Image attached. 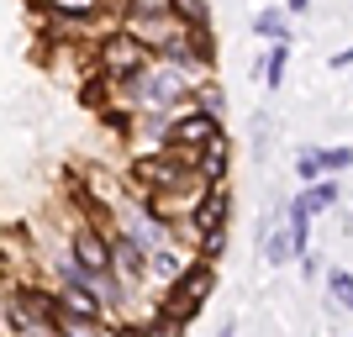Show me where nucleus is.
<instances>
[{"label":"nucleus","mask_w":353,"mask_h":337,"mask_svg":"<svg viewBox=\"0 0 353 337\" xmlns=\"http://www.w3.org/2000/svg\"><path fill=\"white\" fill-rule=\"evenodd\" d=\"M216 132H221V116L195 111V105H179L174 116H169V127H163V143L174 147V153H190V159H195V153H201Z\"/></svg>","instance_id":"3"},{"label":"nucleus","mask_w":353,"mask_h":337,"mask_svg":"<svg viewBox=\"0 0 353 337\" xmlns=\"http://www.w3.org/2000/svg\"><path fill=\"white\" fill-rule=\"evenodd\" d=\"M211 290H216V269H211L206 258H195V264L185 269V274H179L174 285H169V290H163L159 311H163V316H174V322H185V327H190L195 316L206 311Z\"/></svg>","instance_id":"1"},{"label":"nucleus","mask_w":353,"mask_h":337,"mask_svg":"<svg viewBox=\"0 0 353 337\" xmlns=\"http://www.w3.org/2000/svg\"><path fill=\"white\" fill-rule=\"evenodd\" d=\"M227 216H232V195H227V185H211V190L201 195V205L190 211L195 243H206V237H221V232H227Z\"/></svg>","instance_id":"4"},{"label":"nucleus","mask_w":353,"mask_h":337,"mask_svg":"<svg viewBox=\"0 0 353 337\" xmlns=\"http://www.w3.org/2000/svg\"><path fill=\"white\" fill-rule=\"evenodd\" d=\"M259 248H264V258H269L274 269H280V264H290V258H295L290 221H280V216H264V221H259Z\"/></svg>","instance_id":"6"},{"label":"nucleus","mask_w":353,"mask_h":337,"mask_svg":"<svg viewBox=\"0 0 353 337\" xmlns=\"http://www.w3.org/2000/svg\"><path fill=\"white\" fill-rule=\"evenodd\" d=\"M111 337H148V327L143 322H117V327H111Z\"/></svg>","instance_id":"15"},{"label":"nucleus","mask_w":353,"mask_h":337,"mask_svg":"<svg viewBox=\"0 0 353 337\" xmlns=\"http://www.w3.org/2000/svg\"><path fill=\"white\" fill-rule=\"evenodd\" d=\"M216 337H237V327H232V322H227V327H221V332H216Z\"/></svg>","instance_id":"18"},{"label":"nucleus","mask_w":353,"mask_h":337,"mask_svg":"<svg viewBox=\"0 0 353 337\" xmlns=\"http://www.w3.org/2000/svg\"><path fill=\"white\" fill-rule=\"evenodd\" d=\"M343 169H353V147H301V153H295V174L306 179V185L332 179V174H343Z\"/></svg>","instance_id":"5"},{"label":"nucleus","mask_w":353,"mask_h":337,"mask_svg":"<svg viewBox=\"0 0 353 337\" xmlns=\"http://www.w3.org/2000/svg\"><path fill=\"white\" fill-rule=\"evenodd\" d=\"M227 163H232V143H227V132H216L201 153H195V169H201L206 185H227Z\"/></svg>","instance_id":"7"},{"label":"nucleus","mask_w":353,"mask_h":337,"mask_svg":"<svg viewBox=\"0 0 353 337\" xmlns=\"http://www.w3.org/2000/svg\"><path fill=\"white\" fill-rule=\"evenodd\" d=\"M148 337H185V322H174V316H163V311L159 306H153V311H148Z\"/></svg>","instance_id":"14"},{"label":"nucleus","mask_w":353,"mask_h":337,"mask_svg":"<svg viewBox=\"0 0 353 337\" xmlns=\"http://www.w3.org/2000/svg\"><path fill=\"white\" fill-rule=\"evenodd\" d=\"M190 105H195V111H211V116H221V85L211 79V74H206V79H195Z\"/></svg>","instance_id":"11"},{"label":"nucleus","mask_w":353,"mask_h":337,"mask_svg":"<svg viewBox=\"0 0 353 337\" xmlns=\"http://www.w3.org/2000/svg\"><path fill=\"white\" fill-rule=\"evenodd\" d=\"M253 32L269 37V43H290V16H285L280 6H264V11L253 16Z\"/></svg>","instance_id":"9"},{"label":"nucleus","mask_w":353,"mask_h":337,"mask_svg":"<svg viewBox=\"0 0 353 337\" xmlns=\"http://www.w3.org/2000/svg\"><path fill=\"white\" fill-rule=\"evenodd\" d=\"M327 295H332V306L353 311V274L348 269H332V274H327Z\"/></svg>","instance_id":"13"},{"label":"nucleus","mask_w":353,"mask_h":337,"mask_svg":"<svg viewBox=\"0 0 353 337\" xmlns=\"http://www.w3.org/2000/svg\"><path fill=\"white\" fill-rule=\"evenodd\" d=\"M353 63V48H343V53H332V69H348Z\"/></svg>","instance_id":"16"},{"label":"nucleus","mask_w":353,"mask_h":337,"mask_svg":"<svg viewBox=\"0 0 353 337\" xmlns=\"http://www.w3.org/2000/svg\"><path fill=\"white\" fill-rule=\"evenodd\" d=\"M148 63H153V53H148L143 43H137L132 32H105L101 43H95V74H101L105 85H121V79H132V74H143Z\"/></svg>","instance_id":"2"},{"label":"nucleus","mask_w":353,"mask_h":337,"mask_svg":"<svg viewBox=\"0 0 353 337\" xmlns=\"http://www.w3.org/2000/svg\"><path fill=\"white\" fill-rule=\"evenodd\" d=\"M285 6H290L295 16H301V11H311V0H285Z\"/></svg>","instance_id":"17"},{"label":"nucleus","mask_w":353,"mask_h":337,"mask_svg":"<svg viewBox=\"0 0 353 337\" xmlns=\"http://www.w3.org/2000/svg\"><path fill=\"white\" fill-rule=\"evenodd\" d=\"M111 327L105 316H74V311L59 306V316H53V337H111Z\"/></svg>","instance_id":"8"},{"label":"nucleus","mask_w":353,"mask_h":337,"mask_svg":"<svg viewBox=\"0 0 353 337\" xmlns=\"http://www.w3.org/2000/svg\"><path fill=\"white\" fill-rule=\"evenodd\" d=\"M169 11L179 16V21H185V27H211V11H206V0H169Z\"/></svg>","instance_id":"12"},{"label":"nucleus","mask_w":353,"mask_h":337,"mask_svg":"<svg viewBox=\"0 0 353 337\" xmlns=\"http://www.w3.org/2000/svg\"><path fill=\"white\" fill-rule=\"evenodd\" d=\"M285 69H290V43H274V48H269V59H264V85L280 90L285 85Z\"/></svg>","instance_id":"10"}]
</instances>
